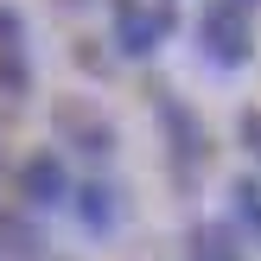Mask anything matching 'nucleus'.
Listing matches in <instances>:
<instances>
[{
  "label": "nucleus",
  "instance_id": "obj_6",
  "mask_svg": "<svg viewBox=\"0 0 261 261\" xmlns=\"http://www.w3.org/2000/svg\"><path fill=\"white\" fill-rule=\"evenodd\" d=\"M19 198H25V211H58L70 198V172H64L58 153H32L19 166Z\"/></svg>",
  "mask_w": 261,
  "mask_h": 261
},
{
  "label": "nucleus",
  "instance_id": "obj_2",
  "mask_svg": "<svg viewBox=\"0 0 261 261\" xmlns=\"http://www.w3.org/2000/svg\"><path fill=\"white\" fill-rule=\"evenodd\" d=\"M198 51L211 70H242L255 58V19L242 0H204L198 13Z\"/></svg>",
  "mask_w": 261,
  "mask_h": 261
},
{
  "label": "nucleus",
  "instance_id": "obj_7",
  "mask_svg": "<svg viewBox=\"0 0 261 261\" xmlns=\"http://www.w3.org/2000/svg\"><path fill=\"white\" fill-rule=\"evenodd\" d=\"M64 204L76 211V223H83L89 236H109V229H115V185H109V178H83V185H70Z\"/></svg>",
  "mask_w": 261,
  "mask_h": 261
},
{
  "label": "nucleus",
  "instance_id": "obj_1",
  "mask_svg": "<svg viewBox=\"0 0 261 261\" xmlns=\"http://www.w3.org/2000/svg\"><path fill=\"white\" fill-rule=\"evenodd\" d=\"M153 115H160V140H166V160H172V178L185 191H198L204 160H211V140H204V121L172 96V89H153Z\"/></svg>",
  "mask_w": 261,
  "mask_h": 261
},
{
  "label": "nucleus",
  "instance_id": "obj_9",
  "mask_svg": "<svg viewBox=\"0 0 261 261\" xmlns=\"http://www.w3.org/2000/svg\"><path fill=\"white\" fill-rule=\"evenodd\" d=\"M229 223L261 242V178H236L229 185Z\"/></svg>",
  "mask_w": 261,
  "mask_h": 261
},
{
  "label": "nucleus",
  "instance_id": "obj_3",
  "mask_svg": "<svg viewBox=\"0 0 261 261\" xmlns=\"http://www.w3.org/2000/svg\"><path fill=\"white\" fill-rule=\"evenodd\" d=\"M51 127H58V147L64 153H83L89 166H109L115 160V121L96 109V102H83V96L58 102V109H51Z\"/></svg>",
  "mask_w": 261,
  "mask_h": 261
},
{
  "label": "nucleus",
  "instance_id": "obj_11",
  "mask_svg": "<svg viewBox=\"0 0 261 261\" xmlns=\"http://www.w3.org/2000/svg\"><path fill=\"white\" fill-rule=\"evenodd\" d=\"M242 7H255V0H242Z\"/></svg>",
  "mask_w": 261,
  "mask_h": 261
},
{
  "label": "nucleus",
  "instance_id": "obj_10",
  "mask_svg": "<svg viewBox=\"0 0 261 261\" xmlns=\"http://www.w3.org/2000/svg\"><path fill=\"white\" fill-rule=\"evenodd\" d=\"M236 134H242V153L261 166V109H242V121H236Z\"/></svg>",
  "mask_w": 261,
  "mask_h": 261
},
{
  "label": "nucleus",
  "instance_id": "obj_5",
  "mask_svg": "<svg viewBox=\"0 0 261 261\" xmlns=\"http://www.w3.org/2000/svg\"><path fill=\"white\" fill-rule=\"evenodd\" d=\"M32 89V32L13 7H0V96H25Z\"/></svg>",
  "mask_w": 261,
  "mask_h": 261
},
{
  "label": "nucleus",
  "instance_id": "obj_4",
  "mask_svg": "<svg viewBox=\"0 0 261 261\" xmlns=\"http://www.w3.org/2000/svg\"><path fill=\"white\" fill-rule=\"evenodd\" d=\"M172 25H178L172 0H115V51L121 58H153Z\"/></svg>",
  "mask_w": 261,
  "mask_h": 261
},
{
  "label": "nucleus",
  "instance_id": "obj_8",
  "mask_svg": "<svg viewBox=\"0 0 261 261\" xmlns=\"http://www.w3.org/2000/svg\"><path fill=\"white\" fill-rule=\"evenodd\" d=\"M185 261H242V229L236 223H191Z\"/></svg>",
  "mask_w": 261,
  "mask_h": 261
}]
</instances>
